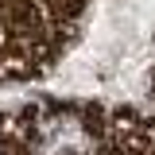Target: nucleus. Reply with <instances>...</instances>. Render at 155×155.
<instances>
[{"instance_id": "nucleus-2", "label": "nucleus", "mask_w": 155, "mask_h": 155, "mask_svg": "<svg viewBox=\"0 0 155 155\" xmlns=\"http://www.w3.org/2000/svg\"><path fill=\"white\" fill-rule=\"evenodd\" d=\"M89 0H0V85L54 70L78 39Z\"/></svg>"}, {"instance_id": "nucleus-1", "label": "nucleus", "mask_w": 155, "mask_h": 155, "mask_svg": "<svg viewBox=\"0 0 155 155\" xmlns=\"http://www.w3.org/2000/svg\"><path fill=\"white\" fill-rule=\"evenodd\" d=\"M0 155H155V116L43 97L0 116Z\"/></svg>"}]
</instances>
